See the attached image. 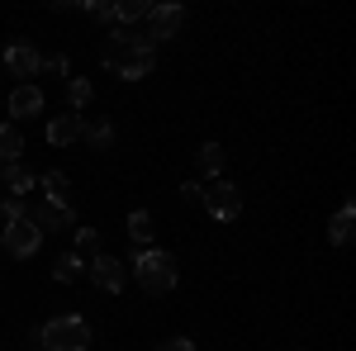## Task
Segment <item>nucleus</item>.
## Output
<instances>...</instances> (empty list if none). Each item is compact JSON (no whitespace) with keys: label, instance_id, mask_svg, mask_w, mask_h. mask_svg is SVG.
<instances>
[{"label":"nucleus","instance_id":"1","mask_svg":"<svg viewBox=\"0 0 356 351\" xmlns=\"http://www.w3.org/2000/svg\"><path fill=\"white\" fill-rule=\"evenodd\" d=\"M100 67L114 72L119 81H143V76L157 67V43H152L147 33H124V28H114L105 53H100Z\"/></svg>","mask_w":356,"mask_h":351},{"label":"nucleus","instance_id":"2","mask_svg":"<svg viewBox=\"0 0 356 351\" xmlns=\"http://www.w3.org/2000/svg\"><path fill=\"white\" fill-rule=\"evenodd\" d=\"M134 275H138V290L143 295H171L176 290V280H181V266H176V256L162 252V247H143L134 252Z\"/></svg>","mask_w":356,"mask_h":351},{"label":"nucleus","instance_id":"3","mask_svg":"<svg viewBox=\"0 0 356 351\" xmlns=\"http://www.w3.org/2000/svg\"><path fill=\"white\" fill-rule=\"evenodd\" d=\"M38 342H43V351H86L90 347V323L76 318V313L48 318V323L38 327Z\"/></svg>","mask_w":356,"mask_h":351},{"label":"nucleus","instance_id":"4","mask_svg":"<svg viewBox=\"0 0 356 351\" xmlns=\"http://www.w3.org/2000/svg\"><path fill=\"white\" fill-rule=\"evenodd\" d=\"M200 204H204V214L214 218V223H233V218L243 214V190L219 176V181H209V186H204Z\"/></svg>","mask_w":356,"mask_h":351},{"label":"nucleus","instance_id":"5","mask_svg":"<svg viewBox=\"0 0 356 351\" xmlns=\"http://www.w3.org/2000/svg\"><path fill=\"white\" fill-rule=\"evenodd\" d=\"M0 247H5V256H15V261H29V256L43 247V233H38V223H33V218H19V223H5V233H0Z\"/></svg>","mask_w":356,"mask_h":351},{"label":"nucleus","instance_id":"6","mask_svg":"<svg viewBox=\"0 0 356 351\" xmlns=\"http://www.w3.org/2000/svg\"><path fill=\"white\" fill-rule=\"evenodd\" d=\"M181 28H186V10H181L176 0H166V5H147V38H152V43L176 38Z\"/></svg>","mask_w":356,"mask_h":351},{"label":"nucleus","instance_id":"7","mask_svg":"<svg viewBox=\"0 0 356 351\" xmlns=\"http://www.w3.org/2000/svg\"><path fill=\"white\" fill-rule=\"evenodd\" d=\"M29 218L38 223V233H76V214L67 199H43L29 209Z\"/></svg>","mask_w":356,"mask_h":351},{"label":"nucleus","instance_id":"8","mask_svg":"<svg viewBox=\"0 0 356 351\" xmlns=\"http://www.w3.org/2000/svg\"><path fill=\"white\" fill-rule=\"evenodd\" d=\"M86 270H90V280H95L105 295H119V290L129 285V261H119V256H110V252L90 256V261H86Z\"/></svg>","mask_w":356,"mask_h":351},{"label":"nucleus","instance_id":"9","mask_svg":"<svg viewBox=\"0 0 356 351\" xmlns=\"http://www.w3.org/2000/svg\"><path fill=\"white\" fill-rule=\"evenodd\" d=\"M38 62H43V57H38L33 43H10V48H5V72H10V76H19V85H24V76L38 72Z\"/></svg>","mask_w":356,"mask_h":351},{"label":"nucleus","instance_id":"10","mask_svg":"<svg viewBox=\"0 0 356 351\" xmlns=\"http://www.w3.org/2000/svg\"><path fill=\"white\" fill-rule=\"evenodd\" d=\"M81 129H86V119L67 109V114H57L53 124H48V142H53V147H72V142L81 138Z\"/></svg>","mask_w":356,"mask_h":351},{"label":"nucleus","instance_id":"11","mask_svg":"<svg viewBox=\"0 0 356 351\" xmlns=\"http://www.w3.org/2000/svg\"><path fill=\"white\" fill-rule=\"evenodd\" d=\"M38 109H43V90H38V85H15V90H10V114H15V119H29V114H38Z\"/></svg>","mask_w":356,"mask_h":351},{"label":"nucleus","instance_id":"12","mask_svg":"<svg viewBox=\"0 0 356 351\" xmlns=\"http://www.w3.org/2000/svg\"><path fill=\"white\" fill-rule=\"evenodd\" d=\"M352 223H356V209H352V199H342L337 214L328 218V243L332 247H347V243H352Z\"/></svg>","mask_w":356,"mask_h":351},{"label":"nucleus","instance_id":"13","mask_svg":"<svg viewBox=\"0 0 356 351\" xmlns=\"http://www.w3.org/2000/svg\"><path fill=\"white\" fill-rule=\"evenodd\" d=\"M223 162H228V152H223L219 142H204V147L195 152V166H200V176H204V181H219Z\"/></svg>","mask_w":356,"mask_h":351},{"label":"nucleus","instance_id":"14","mask_svg":"<svg viewBox=\"0 0 356 351\" xmlns=\"http://www.w3.org/2000/svg\"><path fill=\"white\" fill-rule=\"evenodd\" d=\"M0 186H5V190H15V199H24L29 190H33V171H29L24 162L0 166Z\"/></svg>","mask_w":356,"mask_h":351},{"label":"nucleus","instance_id":"15","mask_svg":"<svg viewBox=\"0 0 356 351\" xmlns=\"http://www.w3.org/2000/svg\"><path fill=\"white\" fill-rule=\"evenodd\" d=\"M24 157V133H19V124H0V166L19 162Z\"/></svg>","mask_w":356,"mask_h":351},{"label":"nucleus","instance_id":"16","mask_svg":"<svg viewBox=\"0 0 356 351\" xmlns=\"http://www.w3.org/2000/svg\"><path fill=\"white\" fill-rule=\"evenodd\" d=\"M124 228H129V238H134V252L152 247V233H157V228H152V214H147V209H134Z\"/></svg>","mask_w":356,"mask_h":351},{"label":"nucleus","instance_id":"17","mask_svg":"<svg viewBox=\"0 0 356 351\" xmlns=\"http://www.w3.org/2000/svg\"><path fill=\"white\" fill-rule=\"evenodd\" d=\"M86 275V256H76V252H62L53 261V280L57 285H72V280H81Z\"/></svg>","mask_w":356,"mask_h":351},{"label":"nucleus","instance_id":"18","mask_svg":"<svg viewBox=\"0 0 356 351\" xmlns=\"http://www.w3.org/2000/svg\"><path fill=\"white\" fill-rule=\"evenodd\" d=\"M81 138L95 147V152H110V147H114V124H110V119H95V124H86V129H81Z\"/></svg>","mask_w":356,"mask_h":351},{"label":"nucleus","instance_id":"19","mask_svg":"<svg viewBox=\"0 0 356 351\" xmlns=\"http://www.w3.org/2000/svg\"><path fill=\"white\" fill-rule=\"evenodd\" d=\"M90 100H95V85L86 81V76H72V81H67V105H72V114H81Z\"/></svg>","mask_w":356,"mask_h":351},{"label":"nucleus","instance_id":"20","mask_svg":"<svg viewBox=\"0 0 356 351\" xmlns=\"http://www.w3.org/2000/svg\"><path fill=\"white\" fill-rule=\"evenodd\" d=\"M114 19H119V24H138V19H147V0H119V5H114Z\"/></svg>","mask_w":356,"mask_h":351},{"label":"nucleus","instance_id":"21","mask_svg":"<svg viewBox=\"0 0 356 351\" xmlns=\"http://www.w3.org/2000/svg\"><path fill=\"white\" fill-rule=\"evenodd\" d=\"M76 256H100V233L95 228H76Z\"/></svg>","mask_w":356,"mask_h":351},{"label":"nucleus","instance_id":"22","mask_svg":"<svg viewBox=\"0 0 356 351\" xmlns=\"http://www.w3.org/2000/svg\"><path fill=\"white\" fill-rule=\"evenodd\" d=\"M81 10L90 19H100V24H114V0H86Z\"/></svg>","mask_w":356,"mask_h":351},{"label":"nucleus","instance_id":"23","mask_svg":"<svg viewBox=\"0 0 356 351\" xmlns=\"http://www.w3.org/2000/svg\"><path fill=\"white\" fill-rule=\"evenodd\" d=\"M43 190H48V199H67V171H48Z\"/></svg>","mask_w":356,"mask_h":351},{"label":"nucleus","instance_id":"24","mask_svg":"<svg viewBox=\"0 0 356 351\" xmlns=\"http://www.w3.org/2000/svg\"><path fill=\"white\" fill-rule=\"evenodd\" d=\"M19 218H29V209H24V199L10 195V199L0 204V223H19Z\"/></svg>","mask_w":356,"mask_h":351},{"label":"nucleus","instance_id":"25","mask_svg":"<svg viewBox=\"0 0 356 351\" xmlns=\"http://www.w3.org/2000/svg\"><path fill=\"white\" fill-rule=\"evenodd\" d=\"M38 72H53V76H67V72H72V62H67V53H62V57H43V62H38Z\"/></svg>","mask_w":356,"mask_h":351},{"label":"nucleus","instance_id":"26","mask_svg":"<svg viewBox=\"0 0 356 351\" xmlns=\"http://www.w3.org/2000/svg\"><path fill=\"white\" fill-rule=\"evenodd\" d=\"M200 195H204L200 181H186V186H181V199H186V204H200Z\"/></svg>","mask_w":356,"mask_h":351},{"label":"nucleus","instance_id":"27","mask_svg":"<svg viewBox=\"0 0 356 351\" xmlns=\"http://www.w3.org/2000/svg\"><path fill=\"white\" fill-rule=\"evenodd\" d=\"M157 351H195V342H191V337H166Z\"/></svg>","mask_w":356,"mask_h":351}]
</instances>
